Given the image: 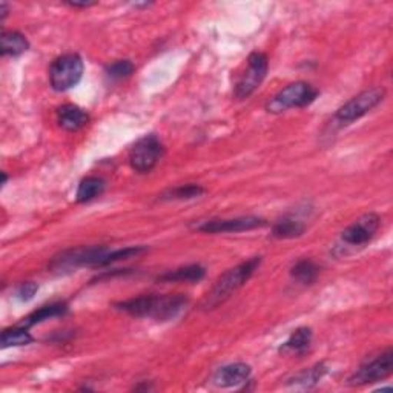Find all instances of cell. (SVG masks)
<instances>
[{"instance_id": "obj_1", "label": "cell", "mask_w": 393, "mask_h": 393, "mask_svg": "<svg viewBox=\"0 0 393 393\" xmlns=\"http://www.w3.org/2000/svg\"><path fill=\"white\" fill-rule=\"evenodd\" d=\"M186 304L187 298L183 295H141L117 303L115 308L137 318L169 321L177 318Z\"/></svg>"}, {"instance_id": "obj_2", "label": "cell", "mask_w": 393, "mask_h": 393, "mask_svg": "<svg viewBox=\"0 0 393 393\" xmlns=\"http://www.w3.org/2000/svg\"><path fill=\"white\" fill-rule=\"evenodd\" d=\"M260 263H262V258L254 257L250 258V260L243 262L238 266H235L232 269L224 272L222 277L215 281V285L212 286L210 292L206 295V298H204L203 308L206 310L215 309L226 300H229V298L237 292V290L245 285L250 277H252L254 272L257 271V267L260 266Z\"/></svg>"}, {"instance_id": "obj_3", "label": "cell", "mask_w": 393, "mask_h": 393, "mask_svg": "<svg viewBox=\"0 0 393 393\" xmlns=\"http://www.w3.org/2000/svg\"><path fill=\"white\" fill-rule=\"evenodd\" d=\"M109 249L105 246L74 248L57 254L50 263V271L56 273H71L85 266L103 267Z\"/></svg>"}, {"instance_id": "obj_4", "label": "cell", "mask_w": 393, "mask_h": 393, "mask_svg": "<svg viewBox=\"0 0 393 393\" xmlns=\"http://www.w3.org/2000/svg\"><path fill=\"white\" fill-rule=\"evenodd\" d=\"M318 97V90L306 82H295L287 85L285 90H281L277 96L269 100L266 109L269 113L278 114L285 113L292 108H304L309 106Z\"/></svg>"}, {"instance_id": "obj_5", "label": "cell", "mask_w": 393, "mask_h": 393, "mask_svg": "<svg viewBox=\"0 0 393 393\" xmlns=\"http://www.w3.org/2000/svg\"><path fill=\"white\" fill-rule=\"evenodd\" d=\"M83 76V60L78 54H65L52 62L50 68V82L52 90L68 91L78 85Z\"/></svg>"}, {"instance_id": "obj_6", "label": "cell", "mask_w": 393, "mask_h": 393, "mask_svg": "<svg viewBox=\"0 0 393 393\" xmlns=\"http://www.w3.org/2000/svg\"><path fill=\"white\" fill-rule=\"evenodd\" d=\"M384 96H386V91L383 88H372L363 91L338 109L335 114V120L340 122L341 124H350L361 119V117H364L367 113H371L373 108L378 106Z\"/></svg>"}, {"instance_id": "obj_7", "label": "cell", "mask_w": 393, "mask_h": 393, "mask_svg": "<svg viewBox=\"0 0 393 393\" xmlns=\"http://www.w3.org/2000/svg\"><path fill=\"white\" fill-rule=\"evenodd\" d=\"M393 372V350L387 349L357 369V372L349 378L350 386H364L386 380Z\"/></svg>"}, {"instance_id": "obj_8", "label": "cell", "mask_w": 393, "mask_h": 393, "mask_svg": "<svg viewBox=\"0 0 393 393\" xmlns=\"http://www.w3.org/2000/svg\"><path fill=\"white\" fill-rule=\"evenodd\" d=\"M267 68H269V60L263 52H252L248 59V68L238 78L237 85H235L234 96L243 100L257 91L258 86L262 85L264 77L267 74Z\"/></svg>"}, {"instance_id": "obj_9", "label": "cell", "mask_w": 393, "mask_h": 393, "mask_svg": "<svg viewBox=\"0 0 393 393\" xmlns=\"http://www.w3.org/2000/svg\"><path fill=\"white\" fill-rule=\"evenodd\" d=\"M163 155V145L155 136H146L140 138L129 154V163L134 171L140 174L152 171Z\"/></svg>"}, {"instance_id": "obj_10", "label": "cell", "mask_w": 393, "mask_h": 393, "mask_svg": "<svg viewBox=\"0 0 393 393\" xmlns=\"http://www.w3.org/2000/svg\"><path fill=\"white\" fill-rule=\"evenodd\" d=\"M381 226V218L376 214H366L358 218L355 223L345 227L341 234V240L350 246H364L371 241Z\"/></svg>"}, {"instance_id": "obj_11", "label": "cell", "mask_w": 393, "mask_h": 393, "mask_svg": "<svg viewBox=\"0 0 393 393\" xmlns=\"http://www.w3.org/2000/svg\"><path fill=\"white\" fill-rule=\"evenodd\" d=\"M266 226V220L260 217H238V218H229V220H210V222H204L203 224L196 226V229L200 232L206 234H226V232H245L252 231L257 227Z\"/></svg>"}, {"instance_id": "obj_12", "label": "cell", "mask_w": 393, "mask_h": 393, "mask_svg": "<svg viewBox=\"0 0 393 393\" xmlns=\"http://www.w3.org/2000/svg\"><path fill=\"white\" fill-rule=\"evenodd\" d=\"M250 367L245 363H234L220 367L212 376V381L218 387H235L250 378Z\"/></svg>"}, {"instance_id": "obj_13", "label": "cell", "mask_w": 393, "mask_h": 393, "mask_svg": "<svg viewBox=\"0 0 393 393\" xmlns=\"http://www.w3.org/2000/svg\"><path fill=\"white\" fill-rule=\"evenodd\" d=\"M90 122V115L86 111H83L82 108H78L77 105H64L59 108L57 111V123L60 124V128H64L65 131H78L83 127H86Z\"/></svg>"}, {"instance_id": "obj_14", "label": "cell", "mask_w": 393, "mask_h": 393, "mask_svg": "<svg viewBox=\"0 0 393 393\" xmlns=\"http://www.w3.org/2000/svg\"><path fill=\"white\" fill-rule=\"evenodd\" d=\"M28 41L17 31H3L0 37V52L2 56H20L28 50Z\"/></svg>"}, {"instance_id": "obj_15", "label": "cell", "mask_w": 393, "mask_h": 393, "mask_svg": "<svg viewBox=\"0 0 393 393\" xmlns=\"http://www.w3.org/2000/svg\"><path fill=\"white\" fill-rule=\"evenodd\" d=\"M204 267L200 264H190V266H185V267H178L176 271H171L163 273L159 277L160 281H168V283H196L204 278Z\"/></svg>"}, {"instance_id": "obj_16", "label": "cell", "mask_w": 393, "mask_h": 393, "mask_svg": "<svg viewBox=\"0 0 393 393\" xmlns=\"http://www.w3.org/2000/svg\"><path fill=\"white\" fill-rule=\"evenodd\" d=\"M68 310V306L65 303H52L48 306H43L38 310L29 313L27 318H23V327H31V326H36V324H41L46 320H51V318H56V317H62L65 315Z\"/></svg>"}, {"instance_id": "obj_17", "label": "cell", "mask_w": 393, "mask_h": 393, "mask_svg": "<svg viewBox=\"0 0 393 393\" xmlns=\"http://www.w3.org/2000/svg\"><path fill=\"white\" fill-rule=\"evenodd\" d=\"M106 183L100 177H86L77 187L76 199L78 203H88L103 194Z\"/></svg>"}, {"instance_id": "obj_18", "label": "cell", "mask_w": 393, "mask_h": 393, "mask_svg": "<svg viewBox=\"0 0 393 393\" xmlns=\"http://www.w3.org/2000/svg\"><path fill=\"white\" fill-rule=\"evenodd\" d=\"M304 231H306V226H304V223L300 222V220L285 217V218H281L280 222L273 224L272 235L275 238L287 240V238L301 237Z\"/></svg>"}, {"instance_id": "obj_19", "label": "cell", "mask_w": 393, "mask_h": 393, "mask_svg": "<svg viewBox=\"0 0 393 393\" xmlns=\"http://www.w3.org/2000/svg\"><path fill=\"white\" fill-rule=\"evenodd\" d=\"M312 343V330L309 327H300L287 338V341L281 345V352L290 353H304L309 349Z\"/></svg>"}, {"instance_id": "obj_20", "label": "cell", "mask_w": 393, "mask_h": 393, "mask_svg": "<svg viewBox=\"0 0 393 393\" xmlns=\"http://www.w3.org/2000/svg\"><path fill=\"white\" fill-rule=\"evenodd\" d=\"M34 341V338L31 336L28 332V327L17 326L11 329H5L2 332V338H0V343H2V348H19V345H28Z\"/></svg>"}, {"instance_id": "obj_21", "label": "cell", "mask_w": 393, "mask_h": 393, "mask_svg": "<svg viewBox=\"0 0 393 393\" xmlns=\"http://www.w3.org/2000/svg\"><path fill=\"white\" fill-rule=\"evenodd\" d=\"M318 273V266L312 260H300L290 269V275H292L296 281H300L301 285H312V283L317 280Z\"/></svg>"}, {"instance_id": "obj_22", "label": "cell", "mask_w": 393, "mask_h": 393, "mask_svg": "<svg viewBox=\"0 0 393 393\" xmlns=\"http://www.w3.org/2000/svg\"><path fill=\"white\" fill-rule=\"evenodd\" d=\"M326 371L327 369L324 367V364H317V366L308 369V371L298 373L292 381H294V384H300V386H303V387L315 386V384L323 378Z\"/></svg>"}, {"instance_id": "obj_23", "label": "cell", "mask_w": 393, "mask_h": 393, "mask_svg": "<svg viewBox=\"0 0 393 393\" xmlns=\"http://www.w3.org/2000/svg\"><path fill=\"white\" fill-rule=\"evenodd\" d=\"M204 194V190L199 185H186V186H178L176 190H171L163 195L164 200H191L196 199Z\"/></svg>"}, {"instance_id": "obj_24", "label": "cell", "mask_w": 393, "mask_h": 393, "mask_svg": "<svg viewBox=\"0 0 393 393\" xmlns=\"http://www.w3.org/2000/svg\"><path fill=\"white\" fill-rule=\"evenodd\" d=\"M134 73V65L131 60H117L114 64L106 66V76L111 80H122Z\"/></svg>"}, {"instance_id": "obj_25", "label": "cell", "mask_w": 393, "mask_h": 393, "mask_svg": "<svg viewBox=\"0 0 393 393\" xmlns=\"http://www.w3.org/2000/svg\"><path fill=\"white\" fill-rule=\"evenodd\" d=\"M38 290V286L33 281H27V283H22L17 289V296L20 301H29L33 300L36 292Z\"/></svg>"}, {"instance_id": "obj_26", "label": "cell", "mask_w": 393, "mask_h": 393, "mask_svg": "<svg viewBox=\"0 0 393 393\" xmlns=\"http://www.w3.org/2000/svg\"><path fill=\"white\" fill-rule=\"evenodd\" d=\"M73 8H88V6H92V5H96L94 2H82V3H78V2H71L69 3Z\"/></svg>"}, {"instance_id": "obj_27", "label": "cell", "mask_w": 393, "mask_h": 393, "mask_svg": "<svg viewBox=\"0 0 393 393\" xmlns=\"http://www.w3.org/2000/svg\"><path fill=\"white\" fill-rule=\"evenodd\" d=\"M6 14H8V5L2 2V20L6 17Z\"/></svg>"}]
</instances>
